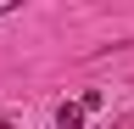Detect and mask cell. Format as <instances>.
<instances>
[{
  "instance_id": "cell-1",
  "label": "cell",
  "mask_w": 134,
  "mask_h": 129,
  "mask_svg": "<svg viewBox=\"0 0 134 129\" xmlns=\"http://www.w3.org/2000/svg\"><path fill=\"white\" fill-rule=\"evenodd\" d=\"M56 129H84V107L78 101H62L56 107Z\"/></svg>"
},
{
  "instance_id": "cell-2",
  "label": "cell",
  "mask_w": 134,
  "mask_h": 129,
  "mask_svg": "<svg viewBox=\"0 0 134 129\" xmlns=\"http://www.w3.org/2000/svg\"><path fill=\"white\" fill-rule=\"evenodd\" d=\"M84 112H100V107H106V95H100V90H84V101H78Z\"/></svg>"
},
{
  "instance_id": "cell-3",
  "label": "cell",
  "mask_w": 134,
  "mask_h": 129,
  "mask_svg": "<svg viewBox=\"0 0 134 129\" xmlns=\"http://www.w3.org/2000/svg\"><path fill=\"white\" fill-rule=\"evenodd\" d=\"M6 11H17V0H0V17H6Z\"/></svg>"
},
{
  "instance_id": "cell-4",
  "label": "cell",
  "mask_w": 134,
  "mask_h": 129,
  "mask_svg": "<svg viewBox=\"0 0 134 129\" xmlns=\"http://www.w3.org/2000/svg\"><path fill=\"white\" fill-rule=\"evenodd\" d=\"M0 129H17V123H0Z\"/></svg>"
}]
</instances>
